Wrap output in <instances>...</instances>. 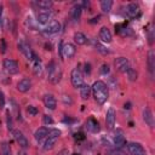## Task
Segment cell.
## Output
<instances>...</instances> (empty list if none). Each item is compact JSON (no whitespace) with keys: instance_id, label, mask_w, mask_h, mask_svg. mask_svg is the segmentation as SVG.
I'll return each mask as SVG.
<instances>
[{"instance_id":"6da1fadb","label":"cell","mask_w":155,"mask_h":155,"mask_svg":"<svg viewBox=\"0 0 155 155\" xmlns=\"http://www.w3.org/2000/svg\"><path fill=\"white\" fill-rule=\"evenodd\" d=\"M91 91H92V94L98 104H104L107 102V99L109 97V88L104 81H101V80L96 81L92 85Z\"/></svg>"},{"instance_id":"7a4b0ae2","label":"cell","mask_w":155,"mask_h":155,"mask_svg":"<svg viewBox=\"0 0 155 155\" xmlns=\"http://www.w3.org/2000/svg\"><path fill=\"white\" fill-rule=\"evenodd\" d=\"M47 78L52 84H58L62 78V70L56 64V62H50L47 65Z\"/></svg>"},{"instance_id":"3957f363","label":"cell","mask_w":155,"mask_h":155,"mask_svg":"<svg viewBox=\"0 0 155 155\" xmlns=\"http://www.w3.org/2000/svg\"><path fill=\"white\" fill-rule=\"evenodd\" d=\"M70 81H71V85L73 87L75 88H80L82 85H84V75L80 70V68H74L70 73Z\"/></svg>"},{"instance_id":"277c9868","label":"cell","mask_w":155,"mask_h":155,"mask_svg":"<svg viewBox=\"0 0 155 155\" xmlns=\"http://www.w3.org/2000/svg\"><path fill=\"white\" fill-rule=\"evenodd\" d=\"M2 65H4L5 71L7 74H10V75H15V74H17L19 71V65H18L17 61H15V59L6 58V59H4Z\"/></svg>"},{"instance_id":"5b68a950","label":"cell","mask_w":155,"mask_h":155,"mask_svg":"<svg viewBox=\"0 0 155 155\" xmlns=\"http://www.w3.org/2000/svg\"><path fill=\"white\" fill-rule=\"evenodd\" d=\"M11 133H12V136H13V139L18 143L19 147H22L23 149H25V148L29 147V142H28L27 137L22 133V131H19V130H12Z\"/></svg>"},{"instance_id":"8992f818","label":"cell","mask_w":155,"mask_h":155,"mask_svg":"<svg viewBox=\"0 0 155 155\" xmlns=\"http://www.w3.org/2000/svg\"><path fill=\"white\" fill-rule=\"evenodd\" d=\"M114 65L115 68L121 71V73H127V70L131 68V64H130V61L126 58V57H117L115 61H114Z\"/></svg>"},{"instance_id":"52a82bcc","label":"cell","mask_w":155,"mask_h":155,"mask_svg":"<svg viewBox=\"0 0 155 155\" xmlns=\"http://www.w3.org/2000/svg\"><path fill=\"white\" fill-rule=\"evenodd\" d=\"M61 30V24L57 21H50L48 24L42 29V33L45 35H52Z\"/></svg>"},{"instance_id":"ba28073f","label":"cell","mask_w":155,"mask_h":155,"mask_svg":"<svg viewBox=\"0 0 155 155\" xmlns=\"http://www.w3.org/2000/svg\"><path fill=\"white\" fill-rule=\"evenodd\" d=\"M75 52H76V48H75V46L73 44H70V42L64 44V45H62V57L61 58L62 59H64V58H73Z\"/></svg>"},{"instance_id":"9c48e42d","label":"cell","mask_w":155,"mask_h":155,"mask_svg":"<svg viewBox=\"0 0 155 155\" xmlns=\"http://www.w3.org/2000/svg\"><path fill=\"white\" fill-rule=\"evenodd\" d=\"M17 47H18V50L27 57V59H29V61H31L33 59V57H34V52H33V50L29 47V45L28 44H25L24 41H19L18 44H17Z\"/></svg>"},{"instance_id":"30bf717a","label":"cell","mask_w":155,"mask_h":155,"mask_svg":"<svg viewBox=\"0 0 155 155\" xmlns=\"http://www.w3.org/2000/svg\"><path fill=\"white\" fill-rule=\"evenodd\" d=\"M125 15L128 18H136V17H138V15H139V6L136 2L128 4L126 6V8H125Z\"/></svg>"},{"instance_id":"8fae6325","label":"cell","mask_w":155,"mask_h":155,"mask_svg":"<svg viewBox=\"0 0 155 155\" xmlns=\"http://www.w3.org/2000/svg\"><path fill=\"white\" fill-rule=\"evenodd\" d=\"M127 148H128V151H130L131 155H147L144 148L139 143H134V142L128 143Z\"/></svg>"},{"instance_id":"7c38bea8","label":"cell","mask_w":155,"mask_h":155,"mask_svg":"<svg viewBox=\"0 0 155 155\" xmlns=\"http://www.w3.org/2000/svg\"><path fill=\"white\" fill-rule=\"evenodd\" d=\"M44 104H45V107L47 108V109H50V110H54L56 109V107H57V101H56V98H54V96L53 94H51V93H46L45 96H44Z\"/></svg>"},{"instance_id":"4fadbf2b","label":"cell","mask_w":155,"mask_h":155,"mask_svg":"<svg viewBox=\"0 0 155 155\" xmlns=\"http://www.w3.org/2000/svg\"><path fill=\"white\" fill-rule=\"evenodd\" d=\"M114 144H115V147L117 149L119 148H122L126 144V139H125V136H124V131L122 130H116V132L114 134Z\"/></svg>"},{"instance_id":"5bb4252c","label":"cell","mask_w":155,"mask_h":155,"mask_svg":"<svg viewBox=\"0 0 155 155\" xmlns=\"http://www.w3.org/2000/svg\"><path fill=\"white\" fill-rule=\"evenodd\" d=\"M115 120H116V114H115V110L113 108H109L108 111H107V115H105V122H107V127L108 128H113L114 125H115Z\"/></svg>"},{"instance_id":"9a60e30c","label":"cell","mask_w":155,"mask_h":155,"mask_svg":"<svg viewBox=\"0 0 155 155\" xmlns=\"http://www.w3.org/2000/svg\"><path fill=\"white\" fill-rule=\"evenodd\" d=\"M98 36H99V39H101L103 42H107V44H108V42H111V39H113L111 33H110V30H109L107 27H102V28H101Z\"/></svg>"},{"instance_id":"2e32d148","label":"cell","mask_w":155,"mask_h":155,"mask_svg":"<svg viewBox=\"0 0 155 155\" xmlns=\"http://www.w3.org/2000/svg\"><path fill=\"white\" fill-rule=\"evenodd\" d=\"M30 87H31V81L28 78H24V79L19 80L18 84H17V90L19 92H27V91H29Z\"/></svg>"},{"instance_id":"e0dca14e","label":"cell","mask_w":155,"mask_h":155,"mask_svg":"<svg viewBox=\"0 0 155 155\" xmlns=\"http://www.w3.org/2000/svg\"><path fill=\"white\" fill-rule=\"evenodd\" d=\"M143 120L145 121V124L149 126V127H154V116H153V113L149 108H144L143 110Z\"/></svg>"},{"instance_id":"ac0fdd59","label":"cell","mask_w":155,"mask_h":155,"mask_svg":"<svg viewBox=\"0 0 155 155\" xmlns=\"http://www.w3.org/2000/svg\"><path fill=\"white\" fill-rule=\"evenodd\" d=\"M86 128H87V131H90L92 133H97L99 131V124L96 119L91 117L86 121Z\"/></svg>"},{"instance_id":"d6986e66","label":"cell","mask_w":155,"mask_h":155,"mask_svg":"<svg viewBox=\"0 0 155 155\" xmlns=\"http://www.w3.org/2000/svg\"><path fill=\"white\" fill-rule=\"evenodd\" d=\"M81 12H82V5L81 4H75L70 8V17L74 21H79V18L81 16Z\"/></svg>"},{"instance_id":"ffe728a7","label":"cell","mask_w":155,"mask_h":155,"mask_svg":"<svg viewBox=\"0 0 155 155\" xmlns=\"http://www.w3.org/2000/svg\"><path fill=\"white\" fill-rule=\"evenodd\" d=\"M147 64H148V69H149L150 74H153L154 73V68H155V53H154L153 50H149V52H148Z\"/></svg>"},{"instance_id":"44dd1931","label":"cell","mask_w":155,"mask_h":155,"mask_svg":"<svg viewBox=\"0 0 155 155\" xmlns=\"http://www.w3.org/2000/svg\"><path fill=\"white\" fill-rule=\"evenodd\" d=\"M47 133H48V130H47L46 127H40V128H38V130L35 131L34 137H35V139H36L38 142H41L42 139H45V138L47 137Z\"/></svg>"},{"instance_id":"7402d4cb","label":"cell","mask_w":155,"mask_h":155,"mask_svg":"<svg viewBox=\"0 0 155 155\" xmlns=\"http://www.w3.org/2000/svg\"><path fill=\"white\" fill-rule=\"evenodd\" d=\"M74 41H75L78 45H85V44L87 42V38H86V35H85L84 33L76 31V33L74 34Z\"/></svg>"},{"instance_id":"603a6c76","label":"cell","mask_w":155,"mask_h":155,"mask_svg":"<svg viewBox=\"0 0 155 155\" xmlns=\"http://www.w3.org/2000/svg\"><path fill=\"white\" fill-rule=\"evenodd\" d=\"M90 93H91V86H88L87 84H84L81 87H80V96L82 99H87L90 97Z\"/></svg>"},{"instance_id":"cb8c5ba5","label":"cell","mask_w":155,"mask_h":155,"mask_svg":"<svg viewBox=\"0 0 155 155\" xmlns=\"http://www.w3.org/2000/svg\"><path fill=\"white\" fill-rule=\"evenodd\" d=\"M111 6H113V1L111 0H102L101 1V10L104 13H108L111 10Z\"/></svg>"},{"instance_id":"d4e9b609","label":"cell","mask_w":155,"mask_h":155,"mask_svg":"<svg viewBox=\"0 0 155 155\" xmlns=\"http://www.w3.org/2000/svg\"><path fill=\"white\" fill-rule=\"evenodd\" d=\"M56 142H57V139H56V138L46 137V140H45V143H44V149H45V150H51V149L54 147Z\"/></svg>"},{"instance_id":"484cf974","label":"cell","mask_w":155,"mask_h":155,"mask_svg":"<svg viewBox=\"0 0 155 155\" xmlns=\"http://www.w3.org/2000/svg\"><path fill=\"white\" fill-rule=\"evenodd\" d=\"M36 5H38L40 8H42V10H48V8L52 7L53 2H52L51 0H40V1L36 2Z\"/></svg>"},{"instance_id":"4316f807","label":"cell","mask_w":155,"mask_h":155,"mask_svg":"<svg viewBox=\"0 0 155 155\" xmlns=\"http://www.w3.org/2000/svg\"><path fill=\"white\" fill-rule=\"evenodd\" d=\"M50 15L47 13V12H41V13H39L38 15V22L39 23H41V24H46V23H48L50 22Z\"/></svg>"},{"instance_id":"83f0119b","label":"cell","mask_w":155,"mask_h":155,"mask_svg":"<svg viewBox=\"0 0 155 155\" xmlns=\"http://www.w3.org/2000/svg\"><path fill=\"white\" fill-rule=\"evenodd\" d=\"M0 154L1 155H11V148L7 142H2L0 145Z\"/></svg>"},{"instance_id":"f1b7e54d","label":"cell","mask_w":155,"mask_h":155,"mask_svg":"<svg viewBox=\"0 0 155 155\" xmlns=\"http://www.w3.org/2000/svg\"><path fill=\"white\" fill-rule=\"evenodd\" d=\"M127 78H128V80L130 81H136L137 80V76H138V74H137V71L134 70V69H132V68H130L128 70H127Z\"/></svg>"},{"instance_id":"f546056e","label":"cell","mask_w":155,"mask_h":155,"mask_svg":"<svg viewBox=\"0 0 155 155\" xmlns=\"http://www.w3.org/2000/svg\"><path fill=\"white\" fill-rule=\"evenodd\" d=\"M61 131L58 130V128H53V130H48V133H47V137H50V138H56V139H58V137L61 136Z\"/></svg>"},{"instance_id":"4dcf8cb0","label":"cell","mask_w":155,"mask_h":155,"mask_svg":"<svg viewBox=\"0 0 155 155\" xmlns=\"http://www.w3.org/2000/svg\"><path fill=\"white\" fill-rule=\"evenodd\" d=\"M96 48H97V51H99L102 54H108L109 53V50L108 48H105L103 45H101V44H96Z\"/></svg>"},{"instance_id":"1f68e13d","label":"cell","mask_w":155,"mask_h":155,"mask_svg":"<svg viewBox=\"0 0 155 155\" xmlns=\"http://www.w3.org/2000/svg\"><path fill=\"white\" fill-rule=\"evenodd\" d=\"M27 111H28V114L31 115V116H35V115L39 113L38 109H36V107H34V105H29V107L27 108Z\"/></svg>"},{"instance_id":"d6a6232c","label":"cell","mask_w":155,"mask_h":155,"mask_svg":"<svg viewBox=\"0 0 155 155\" xmlns=\"http://www.w3.org/2000/svg\"><path fill=\"white\" fill-rule=\"evenodd\" d=\"M42 121H44V124H45V125H52V124L54 122V121H53V119H52V116H50V115H44Z\"/></svg>"},{"instance_id":"836d02e7","label":"cell","mask_w":155,"mask_h":155,"mask_svg":"<svg viewBox=\"0 0 155 155\" xmlns=\"http://www.w3.org/2000/svg\"><path fill=\"white\" fill-rule=\"evenodd\" d=\"M6 48H7L6 41H5V39H1V40H0V52H1V53H5V52H6Z\"/></svg>"},{"instance_id":"e575fe53","label":"cell","mask_w":155,"mask_h":155,"mask_svg":"<svg viewBox=\"0 0 155 155\" xmlns=\"http://www.w3.org/2000/svg\"><path fill=\"white\" fill-rule=\"evenodd\" d=\"M109 65L108 64H103L102 67H101V69H99V71H101V74H103V75H107L108 73H109Z\"/></svg>"},{"instance_id":"d590c367","label":"cell","mask_w":155,"mask_h":155,"mask_svg":"<svg viewBox=\"0 0 155 155\" xmlns=\"http://www.w3.org/2000/svg\"><path fill=\"white\" fill-rule=\"evenodd\" d=\"M7 128H8V131H12V130H13L12 119H11V115H10V113H8V111H7Z\"/></svg>"},{"instance_id":"8d00e7d4","label":"cell","mask_w":155,"mask_h":155,"mask_svg":"<svg viewBox=\"0 0 155 155\" xmlns=\"http://www.w3.org/2000/svg\"><path fill=\"white\" fill-rule=\"evenodd\" d=\"M4 105H5V98H4V93H2V92H0V109H1V108H4Z\"/></svg>"},{"instance_id":"74e56055","label":"cell","mask_w":155,"mask_h":155,"mask_svg":"<svg viewBox=\"0 0 155 155\" xmlns=\"http://www.w3.org/2000/svg\"><path fill=\"white\" fill-rule=\"evenodd\" d=\"M63 102L65 103V104H71V98L69 97V96H63Z\"/></svg>"},{"instance_id":"f35d334b","label":"cell","mask_w":155,"mask_h":155,"mask_svg":"<svg viewBox=\"0 0 155 155\" xmlns=\"http://www.w3.org/2000/svg\"><path fill=\"white\" fill-rule=\"evenodd\" d=\"M90 71H91V65L90 64H85V73H88L90 74Z\"/></svg>"},{"instance_id":"ab89813d","label":"cell","mask_w":155,"mask_h":155,"mask_svg":"<svg viewBox=\"0 0 155 155\" xmlns=\"http://www.w3.org/2000/svg\"><path fill=\"white\" fill-rule=\"evenodd\" d=\"M57 155H69V154H68V150H67V149H63V150H61Z\"/></svg>"},{"instance_id":"60d3db41","label":"cell","mask_w":155,"mask_h":155,"mask_svg":"<svg viewBox=\"0 0 155 155\" xmlns=\"http://www.w3.org/2000/svg\"><path fill=\"white\" fill-rule=\"evenodd\" d=\"M98 19H99V17H96V18H93V19L91 21V23H96V22H98Z\"/></svg>"},{"instance_id":"b9f144b4","label":"cell","mask_w":155,"mask_h":155,"mask_svg":"<svg viewBox=\"0 0 155 155\" xmlns=\"http://www.w3.org/2000/svg\"><path fill=\"white\" fill-rule=\"evenodd\" d=\"M18 155H28L25 151H23V150H21V151H18Z\"/></svg>"},{"instance_id":"7bdbcfd3","label":"cell","mask_w":155,"mask_h":155,"mask_svg":"<svg viewBox=\"0 0 155 155\" xmlns=\"http://www.w3.org/2000/svg\"><path fill=\"white\" fill-rule=\"evenodd\" d=\"M1 13H2V6H0V19H1Z\"/></svg>"}]
</instances>
